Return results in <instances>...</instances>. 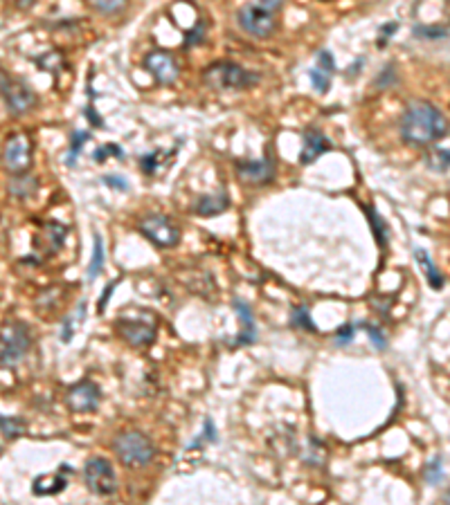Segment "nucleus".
<instances>
[{"label": "nucleus", "instance_id": "obj_1", "mask_svg": "<svg viewBox=\"0 0 450 505\" xmlns=\"http://www.w3.org/2000/svg\"><path fill=\"white\" fill-rule=\"evenodd\" d=\"M448 135V119L437 106L417 101L405 110L401 119V140L412 147H428Z\"/></svg>", "mask_w": 450, "mask_h": 505}, {"label": "nucleus", "instance_id": "obj_2", "mask_svg": "<svg viewBox=\"0 0 450 505\" xmlns=\"http://www.w3.org/2000/svg\"><path fill=\"white\" fill-rule=\"evenodd\" d=\"M205 83L214 90H245L250 85L259 83L261 76L252 70H245L243 65L232 61L212 63L205 70Z\"/></svg>", "mask_w": 450, "mask_h": 505}, {"label": "nucleus", "instance_id": "obj_3", "mask_svg": "<svg viewBox=\"0 0 450 505\" xmlns=\"http://www.w3.org/2000/svg\"><path fill=\"white\" fill-rule=\"evenodd\" d=\"M30 348H32V335L25 323L7 321L0 328V366L12 369V366L21 364Z\"/></svg>", "mask_w": 450, "mask_h": 505}, {"label": "nucleus", "instance_id": "obj_4", "mask_svg": "<svg viewBox=\"0 0 450 505\" xmlns=\"http://www.w3.org/2000/svg\"><path fill=\"white\" fill-rule=\"evenodd\" d=\"M115 453L129 467L147 465L156 456V444L142 431H124L115 438Z\"/></svg>", "mask_w": 450, "mask_h": 505}, {"label": "nucleus", "instance_id": "obj_5", "mask_svg": "<svg viewBox=\"0 0 450 505\" xmlns=\"http://www.w3.org/2000/svg\"><path fill=\"white\" fill-rule=\"evenodd\" d=\"M0 95L12 115H25L37 106V92L32 90V85L23 79H14L7 72L0 76Z\"/></svg>", "mask_w": 450, "mask_h": 505}, {"label": "nucleus", "instance_id": "obj_6", "mask_svg": "<svg viewBox=\"0 0 450 505\" xmlns=\"http://www.w3.org/2000/svg\"><path fill=\"white\" fill-rule=\"evenodd\" d=\"M140 234L151 241L156 247H163V250H169V247H176L181 243V229L176 227V222H172L163 213H149L138 222Z\"/></svg>", "mask_w": 450, "mask_h": 505}, {"label": "nucleus", "instance_id": "obj_7", "mask_svg": "<svg viewBox=\"0 0 450 505\" xmlns=\"http://www.w3.org/2000/svg\"><path fill=\"white\" fill-rule=\"evenodd\" d=\"M83 481L88 490L97 496H110L117 492V476L110 460L104 456H92L83 465Z\"/></svg>", "mask_w": 450, "mask_h": 505}, {"label": "nucleus", "instance_id": "obj_8", "mask_svg": "<svg viewBox=\"0 0 450 505\" xmlns=\"http://www.w3.org/2000/svg\"><path fill=\"white\" fill-rule=\"evenodd\" d=\"M239 28L254 39H268L275 32V16L259 5H243L236 14Z\"/></svg>", "mask_w": 450, "mask_h": 505}, {"label": "nucleus", "instance_id": "obj_9", "mask_svg": "<svg viewBox=\"0 0 450 505\" xmlns=\"http://www.w3.org/2000/svg\"><path fill=\"white\" fill-rule=\"evenodd\" d=\"M32 140L30 135L25 133H16L12 135L10 140L5 144V151H3V162H5V169L10 171V173H25L30 166H32Z\"/></svg>", "mask_w": 450, "mask_h": 505}, {"label": "nucleus", "instance_id": "obj_10", "mask_svg": "<svg viewBox=\"0 0 450 505\" xmlns=\"http://www.w3.org/2000/svg\"><path fill=\"white\" fill-rule=\"evenodd\" d=\"M115 330L131 346H149L154 344L158 335L156 319H126V316H122V319L115 321Z\"/></svg>", "mask_w": 450, "mask_h": 505}, {"label": "nucleus", "instance_id": "obj_11", "mask_svg": "<svg viewBox=\"0 0 450 505\" xmlns=\"http://www.w3.org/2000/svg\"><path fill=\"white\" fill-rule=\"evenodd\" d=\"M144 67L154 74V79L160 85H174L178 81V74H181L176 58L165 50H154V52L144 56Z\"/></svg>", "mask_w": 450, "mask_h": 505}, {"label": "nucleus", "instance_id": "obj_12", "mask_svg": "<svg viewBox=\"0 0 450 505\" xmlns=\"http://www.w3.org/2000/svg\"><path fill=\"white\" fill-rule=\"evenodd\" d=\"M99 387L90 380H81L74 387L68 389L65 402L74 413H86V411H95L99 407Z\"/></svg>", "mask_w": 450, "mask_h": 505}, {"label": "nucleus", "instance_id": "obj_13", "mask_svg": "<svg viewBox=\"0 0 450 505\" xmlns=\"http://www.w3.org/2000/svg\"><path fill=\"white\" fill-rule=\"evenodd\" d=\"M236 175L241 178V182L248 184H268L273 182L275 178V164L270 162V158L264 160H241L236 162Z\"/></svg>", "mask_w": 450, "mask_h": 505}, {"label": "nucleus", "instance_id": "obj_14", "mask_svg": "<svg viewBox=\"0 0 450 505\" xmlns=\"http://www.w3.org/2000/svg\"><path fill=\"white\" fill-rule=\"evenodd\" d=\"M65 236H68V227H63L61 222L50 220V222H45V225H43V229H41V234L37 236V241H34V250L41 252V254L52 256L63 247Z\"/></svg>", "mask_w": 450, "mask_h": 505}, {"label": "nucleus", "instance_id": "obj_15", "mask_svg": "<svg viewBox=\"0 0 450 505\" xmlns=\"http://www.w3.org/2000/svg\"><path fill=\"white\" fill-rule=\"evenodd\" d=\"M329 149H331V142L325 133L316 131V128H313V131H307L304 133V144H302V153H300V164H304V166L313 164V162H316L320 155H325Z\"/></svg>", "mask_w": 450, "mask_h": 505}, {"label": "nucleus", "instance_id": "obj_16", "mask_svg": "<svg viewBox=\"0 0 450 505\" xmlns=\"http://www.w3.org/2000/svg\"><path fill=\"white\" fill-rule=\"evenodd\" d=\"M227 207H230V198H227V191H218L214 195H203L198 198V202L194 204V211L203 218H212L223 213Z\"/></svg>", "mask_w": 450, "mask_h": 505}, {"label": "nucleus", "instance_id": "obj_17", "mask_svg": "<svg viewBox=\"0 0 450 505\" xmlns=\"http://www.w3.org/2000/svg\"><path fill=\"white\" fill-rule=\"evenodd\" d=\"M234 310L243 323V330L239 335V344H254V339H257V323H254L250 305L245 301H241V299H234Z\"/></svg>", "mask_w": 450, "mask_h": 505}, {"label": "nucleus", "instance_id": "obj_18", "mask_svg": "<svg viewBox=\"0 0 450 505\" xmlns=\"http://www.w3.org/2000/svg\"><path fill=\"white\" fill-rule=\"evenodd\" d=\"M65 485H68V478L63 476V469H59V474H45L34 478L32 490L37 496H54L61 490H65Z\"/></svg>", "mask_w": 450, "mask_h": 505}, {"label": "nucleus", "instance_id": "obj_19", "mask_svg": "<svg viewBox=\"0 0 450 505\" xmlns=\"http://www.w3.org/2000/svg\"><path fill=\"white\" fill-rule=\"evenodd\" d=\"M414 256H417V261H419L421 268L426 270V279H428L430 288H432V290H441V288H444L446 279H444V274H441V272L437 270V265L432 263L430 254H428L426 250H414Z\"/></svg>", "mask_w": 450, "mask_h": 505}, {"label": "nucleus", "instance_id": "obj_20", "mask_svg": "<svg viewBox=\"0 0 450 505\" xmlns=\"http://www.w3.org/2000/svg\"><path fill=\"white\" fill-rule=\"evenodd\" d=\"M365 216H367V220H369L371 234H374V238H376L378 247H387L389 232H387V222L383 220V216H380L374 207H365Z\"/></svg>", "mask_w": 450, "mask_h": 505}, {"label": "nucleus", "instance_id": "obj_21", "mask_svg": "<svg viewBox=\"0 0 450 505\" xmlns=\"http://www.w3.org/2000/svg\"><path fill=\"white\" fill-rule=\"evenodd\" d=\"M39 189V182L34 175H23L16 173V178L10 182V193L16 195V198H30Z\"/></svg>", "mask_w": 450, "mask_h": 505}, {"label": "nucleus", "instance_id": "obj_22", "mask_svg": "<svg viewBox=\"0 0 450 505\" xmlns=\"http://www.w3.org/2000/svg\"><path fill=\"white\" fill-rule=\"evenodd\" d=\"M165 158H172V153L154 151V153H149V155H142V158H140V169H142V173H144V175H149V178H154V175L158 173V171H160V166H165V164H167Z\"/></svg>", "mask_w": 450, "mask_h": 505}, {"label": "nucleus", "instance_id": "obj_23", "mask_svg": "<svg viewBox=\"0 0 450 505\" xmlns=\"http://www.w3.org/2000/svg\"><path fill=\"white\" fill-rule=\"evenodd\" d=\"M104 241H101V236L95 234V250H92V259H90V265H88V279L92 281L97 277V274L104 270Z\"/></svg>", "mask_w": 450, "mask_h": 505}, {"label": "nucleus", "instance_id": "obj_24", "mask_svg": "<svg viewBox=\"0 0 450 505\" xmlns=\"http://www.w3.org/2000/svg\"><path fill=\"white\" fill-rule=\"evenodd\" d=\"M412 34L417 39H426V41H444L448 36V28L446 25H417Z\"/></svg>", "mask_w": 450, "mask_h": 505}, {"label": "nucleus", "instance_id": "obj_25", "mask_svg": "<svg viewBox=\"0 0 450 505\" xmlns=\"http://www.w3.org/2000/svg\"><path fill=\"white\" fill-rule=\"evenodd\" d=\"M423 478L430 483V485H439L444 481V458L441 456H435L428 463V467L423 469Z\"/></svg>", "mask_w": 450, "mask_h": 505}, {"label": "nucleus", "instance_id": "obj_26", "mask_svg": "<svg viewBox=\"0 0 450 505\" xmlns=\"http://www.w3.org/2000/svg\"><path fill=\"white\" fill-rule=\"evenodd\" d=\"M0 431L7 438H19V436L25 433V422L21 418H0Z\"/></svg>", "mask_w": 450, "mask_h": 505}, {"label": "nucleus", "instance_id": "obj_27", "mask_svg": "<svg viewBox=\"0 0 450 505\" xmlns=\"http://www.w3.org/2000/svg\"><path fill=\"white\" fill-rule=\"evenodd\" d=\"M293 326L297 328H304L309 332H318L316 323L311 321V314H309V308L307 305H297L293 310Z\"/></svg>", "mask_w": 450, "mask_h": 505}, {"label": "nucleus", "instance_id": "obj_28", "mask_svg": "<svg viewBox=\"0 0 450 505\" xmlns=\"http://www.w3.org/2000/svg\"><path fill=\"white\" fill-rule=\"evenodd\" d=\"M90 140V133L88 131H77L72 133V142H70V155H68V164L74 166V160H77L79 151L83 149V142Z\"/></svg>", "mask_w": 450, "mask_h": 505}, {"label": "nucleus", "instance_id": "obj_29", "mask_svg": "<svg viewBox=\"0 0 450 505\" xmlns=\"http://www.w3.org/2000/svg\"><path fill=\"white\" fill-rule=\"evenodd\" d=\"M129 0H90V5L101 14H117L122 12Z\"/></svg>", "mask_w": 450, "mask_h": 505}, {"label": "nucleus", "instance_id": "obj_30", "mask_svg": "<svg viewBox=\"0 0 450 505\" xmlns=\"http://www.w3.org/2000/svg\"><path fill=\"white\" fill-rule=\"evenodd\" d=\"M37 65H39V67H43V70H50V72L59 74V70H61V67H63V56H61V54H57V52H50V54H45V56H39V58H37Z\"/></svg>", "mask_w": 450, "mask_h": 505}, {"label": "nucleus", "instance_id": "obj_31", "mask_svg": "<svg viewBox=\"0 0 450 505\" xmlns=\"http://www.w3.org/2000/svg\"><path fill=\"white\" fill-rule=\"evenodd\" d=\"M428 166L435 169L437 173H446L448 171V149H435L432 155L428 158Z\"/></svg>", "mask_w": 450, "mask_h": 505}, {"label": "nucleus", "instance_id": "obj_32", "mask_svg": "<svg viewBox=\"0 0 450 505\" xmlns=\"http://www.w3.org/2000/svg\"><path fill=\"white\" fill-rule=\"evenodd\" d=\"M311 81H313V85H316V90L320 92V95H327V92H329L331 76L327 72H322L320 67H313V70H311Z\"/></svg>", "mask_w": 450, "mask_h": 505}, {"label": "nucleus", "instance_id": "obj_33", "mask_svg": "<svg viewBox=\"0 0 450 505\" xmlns=\"http://www.w3.org/2000/svg\"><path fill=\"white\" fill-rule=\"evenodd\" d=\"M203 41H205V23H196V28L185 34V47L201 45Z\"/></svg>", "mask_w": 450, "mask_h": 505}, {"label": "nucleus", "instance_id": "obj_34", "mask_svg": "<svg viewBox=\"0 0 450 505\" xmlns=\"http://www.w3.org/2000/svg\"><path fill=\"white\" fill-rule=\"evenodd\" d=\"M362 328L367 330V335H369V341H371V344H374V348H376V350H385L387 341H385V335H383V330H380L378 326H371V323H365Z\"/></svg>", "mask_w": 450, "mask_h": 505}, {"label": "nucleus", "instance_id": "obj_35", "mask_svg": "<svg viewBox=\"0 0 450 505\" xmlns=\"http://www.w3.org/2000/svg\"><path fill=\"white\" fill-rule=\"evenodd\" d=\"M356 337V323H345V326H340L336 330V344L338 346H347L349 341Z\"/></svg>", "mask_w": 450, "mask_h": 505}, {"label": "nucleus", "instance_id": "obj_36", "mask_svg": "<svg viewBox=\"0 0 450 505\" xmlns=\"http://www.w3.org/2000/svg\"><path fill=\"white\" fill-rule=\"evenodd\" d=\"M106 155H117V158H124V151L117 147V144H104L101 149L95 151V155H92V160L95 162H104Z\"/></svg>", "mask_w": 450, "mask_h": 505}, {"label": "nucleus", "instance_id": "obj_37", "mask_svg": "<svg viewBox=\"0 0 450 505\" xmlns=\"http://www.w3.org/2000/svg\"><path fill=\"white\" fill-rule=\"evenodd\" d=\"M318 67L322 72H327L329 76L336 72V61H334V54L329 52V50H322L318 54Z\"/></svg>", "mask_w": 450, "mask_h": 505}, {"label": "nucleus", "instance_id": "obj_38", "mask_svg": "<svg viewBox=\"0 0 450 505\" xmlns=\"http://www.w3.org/2000/svg\"><path fill=\"white\" fill-rule=\"evenodd\" d=\"M101 182L108 184V186H113V189L129 191V182H126V180L120 178V175H104V178H101Z\"/></svg>", "mask_w": 450, "mask_h": 505}, {"label": "nucleus", "instance_id": "obj_39", "mask_svg": "<svg viewBox=\"0 0 450 505\" xmlns=\"http://www.w3.org/2000/svg\"><path fill=\"white\" fill-rule=\"evenodd\" d=\"M385 83H387V85L396 83V76H394V67H392V65L383 67V72H380V76L376 79V85H378V88H383Z\"/></svg>", "mask_w": 450, "mask_h": 505}, {"label": "nucleus", "instance_id": "obj_40", "mask_svg": "<svg viewBox=\"0 0 450 505\" xmlns=\"http://www.w3.org/2000/svg\"><path fill=\"white\" fill-rule=\"evenodd\" d=\"M115 286H117V279H115V281H110V283L106 286L104 294H101L99 303H97V312H99V314H104V312H106V303H108L110 294H113V288H115Z\"/></svg>", "mask_w": 450, "mask_h": 505}, {"label": "nucleus", "instance_id": "obj_41", "mask_svg": "<svg viewBox=\"0 0 450 505\" xmlns=\"http://www.w3.org/2000/svg\"><path fill=\"white\" fill-rule=\"evenodd\" d=\"M398 30V25L396 23H389V25H383V28H380V39H378V47H383L385 45V41H389L392 39V34Z\"/></svg>", "mask_w": 450, "mask_h": 505}, {"label": "nucleus", "instance_id": "obj_42", "mask_svg": "<svg viewBox=\"0 0 450 505\" xmlns=\"http://www.w3.org/2000/svg\"><path fill=\"white\" fill-rule=\"evenodd\" d=\"M203 427H205V433L201 436V440H209V442H214V440H216V429H214V422H212L209 418H205V422H203Z\"/></svg>", "mask_w": 450, "mask_h": 505}, {"label": "nucleus", "instance_id": "obj_43", "mask_svg": "<svg viewBox=\"0 0 450 505\" xmlns=\"http://www.w3.org/2000/svg\"><path fill=\"white\" fill-rule=\"evenodd\" d=\"M282 5H284V0H259V7H264V10L270 12V14L277 12Z\"/></svg>", "mask_w": 450, "mask_h": 505}, {"label": "nucleus", "instance_id": "obj_44", "mask_svg": "<svg viewBox=\"0 0 450 505\" xmlns=\"http://www.w3.org/2000/svg\"><path fill=\"white\" fill-rule=\"evenodd\" d=\"M365 63V58L360 56V58H356V63H354V67L349 65V70H347V76H349V79H351V76H356V74H358V67Z\"/></svg>", "mask_w": 450, "mask_h": 505}, {"label": "nucleus", "instance_id": "obj_45", "mask_svg": "<svg viewBox=\"0 0 450 505\" xmlns=\"http://www.w3.org/2000/svg\"><path fill=\"white\" fill-rule=\"evenodd\" d=\"M34 3H37V0H16V5H19L21 10H30Z\"/></svg>", "mask_w": 450, "mask_h": 505}]
</instances>
